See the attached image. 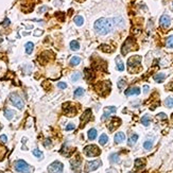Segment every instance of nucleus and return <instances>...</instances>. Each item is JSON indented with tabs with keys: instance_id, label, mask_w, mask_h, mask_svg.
Segmentation results:
<instances>
[{
	"instance_id": "nucleus-1",
	"label": "nucleus",
	"mask_w": 173,
	"mask_h": 173,
	"mask_svg": "<svg viewBox=\"0 0 173 173\" xmlns=\"http://www.w3.org/2000/svg\"><path fill=\"white\" fill-rule=\"evenodd\" d=\"M113 23L112 19H107V18H100L98 19L94 24V28L96 30V32L100 35H106L108 33H111L113 31Z\"/></svg>"
},
{
	"instance_id": "nucleus-2",
	"label": "nucleus",
	"mask_w": 173,
	"mask_h": 173,
	"mask_svg": "<svg viewBox=\"0 0 173 173\" xmlns=\"http://www.w3.org/2000/svg\"><path fill=\"white\" fill-rule=\"evenodd\" d=\"M14 167H15L16 171H18L20 173H31V167L24 160L20 159V160L15 161Z\"/></svg>"
},
{
	"instance_id": "nucleus-3",
	"label": "nucleus",
	"mask_w": 173,
	"mask_h": 173,
	"mask_svg": "<svg viewBox=\"0 0 173 173\" xmlns=\"http://www.w3.org/2000/svg\"><path fill=\"white\" fill-rule=\"evenodd\" d=\"M84 153L88 157H95V156L100 155L101 150L97 146H95V144H90V146H87L84 148Z\"/></svg>"
},
{
	"instance_id": "nucleus-4",
	"label": "nucleus",
	"mask_w": 173,
	"mask_h": 173,
	"mask_svg": "<svg viewBox=\"0 0 173 173\" xmlns=\"http://www.w3.org/2000/svg\"><path fill=\"white\" fill-rule=\"evenodd\" d=\"M10 100H11L12 104L14 105V106H16L17 108H19V109H22L23 108L24 103H23L22 99L20 98L17 94H12L11 96H10Z\"/></svg>"
},
{
	"instance_id": "nucleus-5",
	"label": "nucleus",
	"mask_w": 173,
	"mask_h": 173,
	"mask_svg": "<svg viewBox=\"0 0 173 173\" xmlns=\"http://www.w3.org/2000/svg\"><path fill=\"white\" fill-rule=\"evenodd\" d=\"M63 169H64V166H63L62 162L54 161L48 167V172L49 173H62Z\"/></svg>"
},
{
	"instance_id": "nucleus-6",
	"label": "nucleus",
	"mask_w": 173,
	"mask_h": 173,
	"mask_svg": "<svg viewBox=\"0 0 173 173\" xmlns=\"http://www.w3.org/2000/svg\"><path fill=\"white\" fill-rule=\"evenodd\" d=\"M102 165L101 160H93V161H88L86 164V167H85V171L86 172H90V171H95L100 167Z\"/></svg>"
},
{
	"instance_id": "nucleus-7",
	"label": "nucleus",
	"mask_w": 173,
	"mask_h": 173,
	"mask_svg": "<svg viewBox=\"0 0 173 173\" xmlns=\"http://www.w3.org/2000/svg\"><path fill=\"white\" fill-rule=\"evenodd\" d=\"M140 62H141V56H139V55H135V56H132V58H130L129 61H128L129 69H131L132 67L139 66V65H140Z\"/></svg>"
},
{
	"instance_id": "nucleus-8",
	"label": "nucleus",
	"mask_w": 173,
	"mask_h": 173,
	"mask_svg": "<svg viewBox=\"0 0 173 173\" xmlns=\"http://www.w3.org/2000/svg\"><path fill=\"white\" fill-rule=\"evenodd\" d=\"M133 44H134V41H133L132 38H129V39L125 41L124 45L122 46V49H121V52H122L123 55H125L129 51H131L132 49H134L133 48Z\"/></svg>"
},
{
	"instance_id": "nucleus-9",
	"label": "nucleus",
	"mask_w": 173,
	"mask_h": 173,
	"mask_svg": "<svg viewBox=\"0 0 173 173\" xmlns=\"http://www.w3.org/2000/svg\"><path fill=\"white\" fill-rule=\"evenodd\" d=\"M90 117H91V111L90 109H86V111L83 113L82 117H81V128H83V126L89 121Z\"/></svg>"
},
{
	"instance_id": "nucleus-10",
	"label": "nucleus",
	"mask_w": 173,
	"mask_h": 173,
	"mask_svg": "<svg viewBox=\"0 0 173 173\" xmlns=\"http://www.w3.org/2000/svg\"><path fill=\"white\" fill-rule=\"evenodd\" d=\"M124 94H125V96H137V95L140 94V88L136 87V86L130 87L124 91Z\"/></svg>"
},
{
	"instance_id": "nucleus-11",
	"label": "nucleus",
	"mask_w": 173,
	"mask_h": 173,
	"mask_svg": "<svg viewBox=\"0 0 173 173\" xmlns=\"http://www.w3.org/2000/svg\"><path fill=\"white\" fill-rule=\"evenodd\" d=\"M159 23H160L161 27L168 28L169 26H170V23H171L170 17H169L168 15H162V16L160 17V19H159Z\"/></svg>"
},
{
	"instance_id": "nucleus-12",
	"label": "nucleus",
	"mask_w": 173,
	"mask_h": 173,
	"mask_svg": "<svg viewBox=\"0 0 173 173\" xmlns=\"http://www.w3.org/2000/svg\"><path fill=\"white\" fill-rule=\"evenodd\" d=\"M116 111H117V109H116L115 106L105 107V108H104V114H103V116H102V120L108 118L109 116H111V114H114V113H116Z\"/></svg>"
},
{
	"instance_id": "nucleus-13",
	"label": "nucleus",
	"mask_w": 173,
	"mask_h": 173,
	"mask_svg": "<svg viewBox=\"0 0 173 173\" xmlns=\"http://www.w3.org/2000/svg\"><path fill=\"white\" fill-rule=\"evenodd\" d=\"M120 123H121V120H120L119 118H113L112 122L108 124V129L111 132H113V131L115 130V128H117V126L120 125Z\"/></svg>"
},
{
	"instance_id": "nucleus-14",
	"label": "nucleus",
	"mask_w": 173,
	"mask_h": 173,
	"mask_svg": "<svg viewBox=\"0 0 173 173\" xmlns=\"http://www.w3.org/2000/svg\"><path fill=\"white\" fill-rule=\"evenodd\" d=\"M63 106H64V112H65L66 115H68V116H73V115L77 114V111L75 109V107H73L72 105H71V103H70V107H67L66 104H64Z\"/></svg>"
},
{
	"instance_id": "nucleus-15",
	"label": "nucleus",
	"mask_w": 173,
	"mask_h": 173,
	"mask_svg": "<svg viewBox=\"0 0 173 173\" xmlns=\"http://www.w3.org/2000/svg\"><path fill=\"white\" fill-rule=\"evenodd\" d=\"M124 139H125V135H124V133H122V132L117 133L115 135V138H114L116 143H121L124 141Z\"/></svg>"
},
{
	"instance_id": "nucleus-16",
	"label": "nucleus",
	"mask_w": 173,
	"mask_h": 173,
	"mask_svg": "<svg viewBox=\"0 0 173 173\" xmlns=\"http://www.w3.org/2000/svg\"><path fill=\"white\" fill-rule=\"evenodd\" d=\"M112 20H113V23H114L115 26L120 27V28L124 27V20H123L122 17H116V18H113Z\"/></svg>"
},
{
	"instance_id": "nucleus-17",
	"label": "nucleus",
	"mask_w": 173,
	"mask_h": 173,
	"mask_svg": "<svg viewBox=\"0 0 173 173\" xmlns=\"http://www.w3.org/2000/svg\"><path fill=\"white\" fill-rule=\"evenodd\" d=\"M81 162H82V160H81V158L80 156H77L76 158H73V159L70 161V164H71L72 166V168L73 169H77L81 166Z\"/></svg>"
},
{
	"instance_id": "nucleus-18",
	"label": "nucleus",
	"mask_w": 173,
	"mask_h": 173,
	"mask_svg": "<svg viewBox=\"0 0 173 173\" xmlns=\"http://www.w3.org/2000/svg\"><path fill=\"white\" fill-rule=\"evenodd\" d=\"M109 160L113 164H119L120 162V158H119V155L117 153H113L109 155Z\"/></svg>"
},
{
	"instance_id": "nucleus-19",
	"label": "nucleus",
	"mask_w": 173,
	"mask_h": 173,
	"mask_svg": "<svg viewBox=\"0 0 173 173\" xmlns=\"http://www.w3.org/2000/svg\"><path fill=\"white\" fill-rule=\"evenodd\" d=\"M137 140H138V135H137V134H133V135L129 138L128 144H129L130 147H132V146H134V144L136 143V141H137Z\"/></svg>"
},
{
	"instance_id": "nucleus-20",
	"label": "nucleus",
	"mask_w": 173,
	"mask_h": 173,
	"mask_svg": "<svg viewBox=\"0 0 173 173\" xmlns=\"http://www.w3.org/2000/svg\"><path fill=\"white\" fill-rule=\"evenodd\" d=\"M165 77H166V75L165 73H157V75H155L153 77V79L155 82H157V83H161L162 81L165 80Z\"/></svg>"
},
{
	"instance_id": "nucleus-21",
	"label": "nucleus",
	"mask_w": 173,
	"mask_h": 173,
	"mask_svg": "<svg viewBox=\"0 0 173 173\" xmlns=\"http://www.w3.org/2000/svg\"><path fill=\"white\" fill-rule=\"evenodd\" d=\"M116 63H117V69L119 70V71H123L124 70V65H123V63H122V61H121V58H116Z\"/></svg>"
},
{
	"instance_id": "nucleus-22",
	"label": "nucleus",
	"mask_w": 173,
	"mask_h": 173,
	"mask_svg": "<svg viewBox=\"0 0 173 173\" xmlns=\"http://www.w3.org/2000/svg\"><path fill=\"white\" fill-rule=\"evenodd\" d=\"M96 137H97L96 129H90L89 131H88V138H89L90 140H94V139H96Z\"/></svg>"
},
{
	"instance_id": "nucleus-23",
	"label": "nucleus",
	"mask_w": 173,
	"mask_h": 173,
	"mask_svg": "<svg viewBox=\"0 0 173 173\" xmlns=\"http://www.w3.org/2000/svg\"><path fill=\"white\" fill-rule=\"evenodd\" d=\"M108 141V137L106 134H102V135L100 136V138H99V143L102 144V146H104L105 143H106Z\"/></svg>"
},
{
	"instance_id": "nucleus-24",
	"label": "nucleus",
	"mask_w": 173,
	"mask_h": 173,
	"mask_svg": "<svg viewBox=\"0 0 173 173\" xmlns=\"http://www.w3.org/2000/svg\"><path fill=\"white\" fill-rule=\"evenodd\" d=\"M14 115H15L14 111H11V109H5V111H4V116H5L6 119L11 120V119L14 117Z\"/></svg>"
},
{
	"instance_id": "nucleus-25",
	"label": "nucleus",
	"mask_w": 173,
	"mask_h": 173,
	"mask_svg": "<svg viewBox=\"0 0 173 173\" xmlns=\"http://www.w3.org/2000/svg\"><path fill=\"white\" fill-rule=\"evenodd\" d=\"M33 48H34V45L33 43H31V41H29V43L26 44V52L28 54H31L33 51Z\"/></svg>"
},
{
	"instance_id": "nucleus-26",
	"label": "nucleus",
	"mask_w": 173,
	"mask_h": 173,
	"mask_svg": "<svg viewBox=\"0 0 173 173\" xmlns=\"http://www.w3.org/2000/svg\"><path fill=\"white\" fill-rule=\"evenodd\" d=\"M80 62H81V58H79V56H73V58H71V59H70V65L77 66L80 64Z\"/></svg>"
},
{
	"instance_id": "nucleus-27",
	"label": "nucleus",
	"mask_w": 173,
	"mask_h": 173,
	"mask_svg": "<svg viewBox=\"0 0 173 173\" xmlns=\"http://www.w3.org/2000/svg\"><path fill=\"white\" fill-rule=\"evenodd\" d=\"M150 122H151V119H150V117L148 115H144L142 118H141V123L144 125V126H148L150 124Z\"/></svg>"
},
{
	"instance_id": "nucleus-28",
	"label": "nucleus",
	"mask_w": 173,
	"mask_h": 173,
	"mask_svg": "<svg viewBox=\"0 0 173 173\" xmlns=\"http://www.w3.org/2000/svg\"><path fill=\"white\" fill-rule=\"evenodd\" d=\"M152 147H153V141H152V140L149 139V140H146L143 142V148L146 150H151Z\"/></svg>"
},
{
	"instance_id": "nucleus-29",
	"label": "nucleus",
	"mask_w": 173,
	"mask_h": 173,
	"mask_svg": "<svg viewBox=\"0 0 173 173\" xmlns=\"http://www.w3.org/2000/svg\"><path fill=\"white\" fill-rule=\"evenodd\" d=\"M75 22H76V24H77V26H82V24L84 23V18H83V17L82 16H76L75 17Z\"/></svg>"
},
{
	"instance_id": "nucleus-30",
	"label": "nucleus",
	"mask_w": 173,
	"mask_h": 173,
	"mask_svg": "<svg viewBox=\"0 0 173 173\" xmlns=\"http://www.w3.org/2000/svg\"><path fill=\"white\" fill-rule=\"evenodd\" d=\"M85 77H86V80L87 81H90V80H93L95 76H94V73L90 71L89 69H85Z\"/></svg>"
},
{
	"instance_id": "nucleus-31",
	"label": "nucleus",
	"mask_w": 173,
	"mask_h": 173,
	"mask_svg": "<svg viewBox=\"0 0 173 173\" xmlns=\"http://www.w3.org/2000/svg\"><path fill=\"white\" fill-rule=\"evenodd\" d=\"M70 48H71V50L77 51V50H79L80 45H79V43H77V40H72L71 43H70Z\"/></svg>"
},
{
	"instance_id": "nucleus-32",
	"label": "nucleus",
	"mask_w": 173,
	"mask_h": 173,
	"mask_svg": "<svg viewBox=\"0 0 173 173\" xmlns=\"http://www.w3.org/2000/svg\"><path fill=\"white\" fill-rule=\"evenodd\" d=\"M166 46H167L168 48H173V35H170L167 40H166Z\"/></svg>"
},
{
	"instance_id": "nucleus-33",
	"label": "nucleus",
	"mask_w": 173,
	"mask_h": 173,
	"mask_svg": "<svg viewBox=\"0 0 173 173\" xmlns=\"http://www.w3.org/2000/svg\"><path fill=\"white\" fill-rule=\"evenodd\" d=\"M84 93H85V91H84V89L83 88H77V89L75 90V97H82L83 95H84Z\"/></svg>"
},
{
	"instance_id": "nucleus-34",
	"label": "nucleus",
	"mask_w": 173,
	"mask_h": 173,
	"mask_svg": "<svg viewBox=\"0 0 173 173\" xmlns=\"http://www.w3.org/2000/svg\"><path fill=\"white\" fill-rule=\"evenodd\" d=\"M165 105H166L167 107H169V108L173 107V98H167V99H166Z\"/></svg>"
},
{
	"instance_id": "nucleus-35",
	"label": "nucleus",
	"mask_w": 173,
	"mask_h": 173,
	"mask_svg": "<svg viewBox=\"0 0 173 173\" xmlns=\"http://www.w3.org/2000/svg\"><path fill=\"white\" fill-rule=\"evenodd\" d=\"M33 155L36 156L37 158H43V153H41V151H39L38 149L33 150Z\"/></svg>"
},
{
	"instance_id": "nucleus-36",
	"label": "nucleus",
	"mask_w": 173,
	"mask_h": 173,
	"mask_svg": "<svg viewBox=\"0 0 173 173\" xmlns=\"http://www.w3.org/2000/svg\"><path fill=\"white\" fill-rule=\"evenodd\" d=\"M80 77H81V73L80 72H76V73H73V76L71 77V80L73 81V82H77Z\"/></svg>"
},
{
	"instance_id": "nucleus-37",
	"label": "nucleus",
	"mask_w": 173,
	"mask_h": 173,
	"mask_svg": "<svg viewBox=\"0 0 173 173\" xmlns=\"http://www.w3.org/2000/svg\"><path fill=\"white\" fill-rule=\"evenodd\" d=\"M125 85H126V82H125V81L123 80V79L120 80L119 82H118V87H119V89H122V88L124 87Z\"/></svg>"
},
{
	"instance_id": "nucleus-38",
	"label": "nucleus",
	"mask_w": 173,
	"mask_h": 173,
	"mask_svg": "<svg viewBox=\"0 0 173 173\" xmlns=\"http://www.w3.org/2000/svg\"><path fill=\"white\" fill-rule=\"evenodd\" d=\"M58 87L61 88V89H65V88H67V84L64 83V82H59V83L58 84Z\"/></svg>"
},
{
	"instance_id": "nucleus-39",
	"label": "nucleus",
	"mask_w": 173,
	"mask_h": 173,
	"mask_svg": "<svg viewBox=\"0 0 173 173\" xmlns=\"http://www.w3.org/2000/svg\"><path fill=\"white\" fill-rule=\"evenodd\" d=\"M75 124H73V123H69L68 125L66 126V131H71V130H75Z\"/></svg>"
},
{
	"instance_id": "nucleus-40",
	"label": "nucleus",
	"mask_w": 173,
	"mask_h": 173,
	"mask_svg": "<svg viewBox=\"0 0 173 173\" xmlns=\"http://www.w3.org/2000/svg\"><path fill=\"white\" fill-rule=\"evenodd\" d=\"M44 146L47 148V147H50L51 146V140L50 139H46L45 140V142H44Z\"/></svg>"
},
{
	"instance_id": "nucleus-41",
	"label": "nucleus",
	"mask_w": 173,
	"mask_h": 173,
	"mask_svg": "<svg viewBox=\"0 0 173 173\" xmlns=\"http://www.w3.org/2000/svg\"><path fill=\"white\" fill-rule=\"evenodd\" d=\"M0 140H1L2 142H6V141H8V137L5 135H1L0 136Z\"/></svg>"
},
{
	"instance_id": "nucleus-42",
	"label": "nucleus",
	"mask_w": 173,
	"mask_h": 173,
	"mask_svg": "<svg viewBox=\"0 0 173 173\" xmlns=\"http://www.w3.org/2000/svg\"><path fill=\"white\" fill-rule=\"evenodd\" d=\"M142 164H143V162H142L141 159H136L135 160V167H138L139 165H142Z\"/></svg>"
},
{
	"instance_id": "nucleus-43",
	"label": "nucleus",
	"mask_w": 173,
	"mask_h": 173,
	"mask_svg": "<svg viewBox=\"0 0 173 173\" xmlns=\"http://www.w3.org/2000/svg\"><path fill=\"white\" fill-rule=\"evenodd\" d=\"M157 118H161V119H167V116H166L164 113H160V114L157 115Z\"/></svg>"
},
{
	"instance_id": "nucleus-44",
	"label": "nucleus",
	"mask_w": 173,
	"mask_h": 173,
	"mask_svg": "<svg viewBox=\"0 0 173 173\" xmlns=\"http://www.w3.org/2000/svg\"><path fill=\"white\" fill-rule=\"evenodd\" d=\"M47 10H48V6H41V8L38 10V13H43L45 11H47Z\"/></svg>"
},
{
	"instance_id": "nucleus-45",
	"label": "nucleus",
	"mask_w": 173,
	"mask_h": 173,
	"mask_svg": "<svg viewBox=\"0 0 173 173\" xmlns=\"http://www.w3.org/2000/svg\"><path fill=\"white\" fill-rule=\"evenodd\" d=\"M41 34H43V31H41V30H36V31H35V33H34L35 36H38V35H41Z\"/></svg>"
},
{
	"instance_id": "nucleus-46",
	"label": "nucleus",
	"mask_w": 173,
	"mask_h": 173,
	"mask_svg": "<svg viewBox=\"0 0 173 173\" xmlns=\"http://www.w3.org/2000/svg\"><path fill=\"white\" fill-rule=\"evenodd\" d=\"M3 26H4V27H6V26H9V24H10V20L8 19V18H5V20H4V21H3Z\"/></svg>"
},
{
	"instance_id": "nucleus-47",
	"label": "nucleus",
	"mask_w": 173,
	"mask_h": 173,
	"mask_svg": "<svg viewBox=\"0 0 173 173\" xmlns=\"http://www.w3.org/2000/svg\"><path fill=\"white\" fill-rule=\"evenodd\" d=\"M148 90H149V86H148V85L143 86V91H144V93H148Z\"/></svg>"
},
{
	"instance_id": "nucleus-48",
	"label": "nucleus",
	"mask_w": 173,
	"mask_h": 173,
	"mask_svg": "<svg viewBox=\"0 0 173 173\" xmlns=\"http://www.w3.org/2000/svg\"><path fill=\"white\" fill-rule=\"evenodd\" d=\"M1 129H2V125H1V124H0V130H1Z\"/></svg>"
},
{
	"instance_id": "nucleus-49",
	"label": "nucleus",
	"mask_w": 173,
	"mask_h": 173,
	"mask_svg": "<svg viewBox=\"0 0 173 173\" xmlns=\"http://www.w3.org/2000/svg\"><path fill=\"white\" fill-rule=\"evenodd\" d=\"M172 5H173V2H172Z\"/></svg>"
}]
</instances>
